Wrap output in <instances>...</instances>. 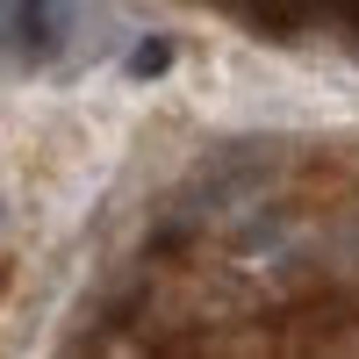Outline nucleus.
Listing matches in <instances>:
<instances>
[{
	"mask_svg": "<svg viewBox=\"0 0 359 359\" xmlns=\"http://www.w3.org/2000/svg\"><path fill=\"white\" fill-rule=\"evenodd\" d=\"M86 15V0H8V65L29 72H57L72 29Z\"/></svg>",
	"mask_w": 359,
	"mask_h": 359,
	"instance_id": "f257e3e1",
	"label": "nucleus"
},
{
	"mask_svg": "<svg viewBox=\"0 0 359 359\" xmlns=\"http://www.w3.org/2000/svg\"><path fill=\"white\" fill-rule=\"evenodd\" d=\"M123 72H130V79H158V72H172V36H137L130 57H123Z\"/></svg>",
	"mask_w": 359,
	"mask_h": 359,
	"instance_id": "f03ea898",
	"label": "nucleus"
}]
</instances>
